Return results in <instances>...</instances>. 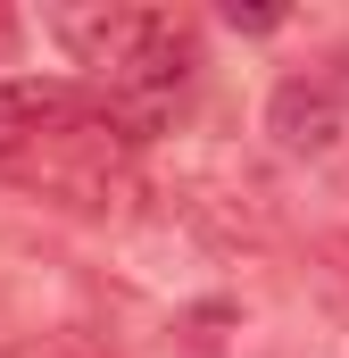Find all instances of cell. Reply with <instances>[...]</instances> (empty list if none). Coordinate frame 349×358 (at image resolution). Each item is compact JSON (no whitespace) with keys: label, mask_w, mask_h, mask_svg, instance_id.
Here are the masks:
<instances>
[{"label":"cell","mask_w":349,"mask_h":358,"mask_svg":"<svg viewBox=\"0 0 349 358\" xmlns=\"http://www.w3.org/2000/svg\"><path fill=\"white\" fill-rule=\"evenodd\" d=\"M233 325H242L233 300H191V308H174V325H167V358H225L233 350Z\"/></svg>","instance_id":"3957f363"},{"label":"cell","mask_w":349,"mask_h":358,"mask_svg":"<svg viewBox=\"0 0 349 358\" xmlns=\"http://www.w3.org/2000/svg\"><path fill=\"white\" fill-rule=\"evenodd\" d=\"M17 42H25V25H17V17L0 8V59H17Z\"/></svg>","instance_id":"52a82bcc"},{"label":"cell","mask_w":349,"mask_h":358,"mask_svg":"<svg viewBox=\"0 0 349 358\" xmlns=\"http://www.w3.org/2000/svg\"><path fill=\"white\" fill-rule=\"evenodd\" d=\"M233 25H242V34H274V25H283V8H242V0H233Z\"/></svg>","instance_id":"5b68a950"},{"label":"cell","mask_w":349,"mask_h":358,"mask_svg":"<svg viewBox=\"0 0 349 358\" xmlns=\"http://www.w3.org/2000/svg\"><path fill=\"white\" fill-rule=\"evenodd\" d=\"M266 134L283 150H299V159H325L341 142V100L325 84H308V76H291V84H274V100H266Z\"/></svg>","instance_id":"6da1fadb"},{"label":"cell","mask_w":349,"mask_h":358,"mask_svg":"<svg viewBox=\"0 0 349 358\" xmlns=\"http://www.w3.org/2000/svg\"><path fill=\"white\" fill-rule=\"evenodd\" d=\"M316 283L333 292V308L349 317V234H325L316 242Z\"/></svg>","instance_id":"277c9868"},{"label":"cell","mask_w":349,"mask_h":358,"mask_svg":"<svg viewBox=\"0 0 349 358\" xmlns=\"http://www.w3.org/2000/svg\"><path fill=\"white\" fill-rule=\"evenodd\" d=\"M316 84H325V92H333V100L349 108V50H333V76H316Z\"/></svg>","instance_id":"8992f818"},{"label":"cell","mask_w":349,"mask_h":358,"mask_svg":"<svg viewBox=\"0 0 349 358\" xmlns=\"http://www.w3.org/2000/svg\"><path fill=\"white\" fill-rule=\"evenodd\" d=\"M50 125H75V92L67 84H25V76H0V167H17Z\"/></svg>","instance_id":"7a4b0ae2"}]
</instances>
